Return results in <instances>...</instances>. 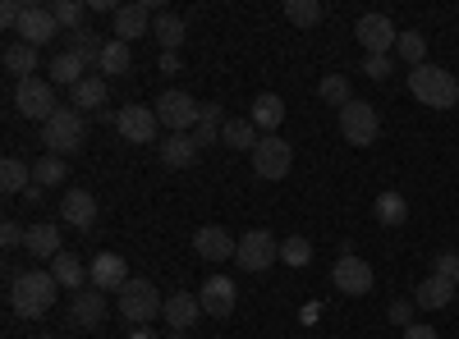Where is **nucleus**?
<instances>
[{
    "instance_id": "obj_1",
    "label": "nucleus",
    "mask_w": 459,
    "mask_h": 339,
    "mask_svg": "<svg viewBox=\"0 0 459 339\" xmlns=\"http://www.w3.org/2000/svg\"><path fill=\"white\" fill-rule=\"evenodd\" d=\"M56 275L51 271H19L10 280V308L23 317V321H37L56 308Z\"/></svg>"
},
{
    "instance_id": "obj_2",
    "label": "nucleus",
    "mask_w": 459,
    "mask_h": 339,
    "mask_svg": "<svg viewBox=\"0 0 459 339\" xmlns=\"http://www.w3.org/2000/svg\"><path fill=\"white\" fill-rule=\"evenodd\" d=\"M409 92L423 101L428 110H455L459 106V83H455V73H446L441 64L409 69Z\"/></svg>"
},
{
    "instance_id": "obj_3",
    "label": "nucleus",
    "mask_w": 459,
    "mask_h": 339,
    "mask_svg": "<svg viewBox=\"0 0 459 339\" xmlns=\"http://www.w3.org/2000/svg\"><path fill=\"white\" fill-rule=\"evenodd\" d=\"M83 138H88V120L79 115L74 106H60L56 115L42 124V147H47V157H74L83 147Z\"/></svg>"
},
{
    "instance_id": "obj_4",
    "label": "nucleus",
    "mask_w": 459,
    "mask_h": 339,
    "mask_svg": "<svg viewBox=\"0 0 459 339\" xmlns=\"http://www.w3.org/2000/svg\"><path fill=\"white\" fill-rule=\"evenodd\" d=\"M152 110H157L161 129H170V133H194V129H198V115H203V106L188 97L184 88H166Z\"/></svg>"
},
{
    "instance_id": "obj_5",
    "label": "nucleus",
    "mask_w": 459,
    "mask_h": 339,
    "mask_svg": "<svg viewBox=\"0 0 459 339\" xmlns=\"http://www.w3.org/2000/svg\"><path fill=\"white\" fill-rule=\"evenodd\" d=\"M161 312H166V298H161V289L152 284V280H129L120 289V317L125 321L147 326L152 317H161Z\"/></svg>"
},
{
    "instance_id": "obj_6",
    "label": "nucleus",
    "mask_w": 459,
    "mask_h": 339,
    "mask_svg": "<svg viewBox=\"0 0 459 339\" xmlns=\"http://www.w3.org/2000/svg\"><path fill=\"white\" fill-rule=\"evenodd\" d=\"M14 106H19V115H23V120L47 124L56 110H60V101H56V83H47V79H23V83L14 88Z\"/></svg>"
},
{
    "instance_id": "obj_7",
    "label": "nucleus",
    "mask_w": 459,
    "mask_h": 339,
    "mask_svg": "<svg viewBox=\"0 0 459 339\" xmlns=\"http://www.w3.org/2000/svg\"><path fill=\"white\" fill-rule=\"evenodd\" d=\"M272 261H281V243H276L272 230H248V234L239 239V252H235V267H239V271L262 275Z\"/></svg>"
},
{
    "instance_id": "obj_8",
    "label": "nucleus",
    "mask_w": 459,
    "mask_h": 339,
    "mask_svg": "<svg viewBox=\"0 0 459 339\" xmlns=\"http://www.w3.org/2000/svg\"><path fill=\"white\" fill-rule=\"evenodd\" d=\"M340 133L350 147H372L377 133H381V120H377V110L368 101H350L340 110Z\"/></svg>"
},
{
    "instance_id": "obj_9",
    "label": "nucleus",
    "mask_w": 459,
    "mask_h": 339,
    "mask_svg": "<svg viewBox=\"0 0 459 339\" xmlns=\"http://www.w3.org/2000/svg\"><path fill=\"white\" fill-rule=\"evenodd\" d=\"M115 129H120V138H125V142H134V147H147L152 138H157L161 120H157V110H152V106H138V101H129L125 110H115Z\"/></svg>"
},
{
    "instance_id": "obj_10",
    "label": "nucleus",
    "mask_w": 459,
    "mask_h": 339,
    "mask_svg": "<svg viewBox=\"0 0 459 339\" xmlns=\"http://www.w3.org/2000/svg\"><path fill=\"white\" fill-rule=\"evenodd\" d=\"M290 165H294V147L285 142V138H262L257 147H253V174L257 179H285L290 174Z\"/></svg>"
},
{
    "instance_id": "obj_11",
    "label": "nucleus",
    "mask_w": 459,
    "mask_h": 339,
    "mask_svg": "<svg viewBox=\"0 0 459 339\" xmlns=\"http://www.w3.org/2000/svg\"><path fill=\"white\" fill-rule=\"evenodd\" d=\"M354 37H359V47H363L368 55H391L395 42H400V32H395V23H391L386 14H359Z\"/></svg>"
},
{
    "instance_id": "obj_12",
    "label": "nucleus",
    "mask_w": 459,
    "mask_h": 339,
    "mask_svg": "<svg viewBox=\"0 0 459 339\" xmlns=\"http://www.w3.org/2000/svg\"><path fill=\"white\" fill-rule=\"evenodd\" d=\"M129 280H134V275H129V261H125L120 252H97V257L88 261V284L101 289V293H120Z\"/></svg>"
},
{
    "instance_id": "obj_13",
    "label": "nucleus",
    "mask_w": 459,
    "mask_h": 339,
    "mask_svg": "<svg viewBox=\"0 0 459 339\" xmlns=\"http://www.w3.org/2000/svg\"><path fill=\"white\" fill-rule=\"evenodd\" d=\"M157 14H161L157 0H134V5H120V14H115V37L134 47L138 37L152 32V19H157Z\"/></svg>"
},
{
    "instance_id": "obj_14",
    "label": "nucleus",
    "mask_w": 459,
    "mask_h": 339,
    "mask_svg": "<svg viewBox=\"0 0 459 339\" xmlns=\"http://www.w3.org/2000/svg\"><path fill=\"white\" fill-rule=\"evenodd\" d=\"M331 280H335V289H340V293H350V298H363V293H372V284H377L372 267H368L363 257H354V252H344V257L335 261Z\"/></svg>"
},
{
    "instance_id": "obj_15",
    "label": "nucleus",
    "mask_w": 459,
    "mask_h": 339,
    "mask_svg": "<svg viewBox=\"0 0 459 339\" xmlns=\"http://www.w3.org/2000/svg\"><path fill=\"white\" fill-rule=\"evenodd\" d=\"M19 42H28V47H47V42H56L60 37V23H56V10L51 5H28L23 10V19H19Z\"/></svg>"
},
{
    "instance_id": "obj_16",
    "label": "nucleus",
    "mask_w": 459,
    "mask_h": 339,
    "mask_svg": "<svg viewBox=\"0 0 459 339\" xmlns=\"http://www.w3.org/2000/svg\"><path fill=\"white\" fill-rule=\"evenodd\" d=\"M106 321V293L101 289H79V293H74L69 298V326L74 330H97Z\"/></svg>"
},
{
    "instance_id": "obj_17",
    "label": "nucleus",
    "mask_w": 459,
    "mask_h": 339,
    "mask_svg": "<svg viewBox=\"0 0 459 339\" xmlns=\"http://www.w3.org/2000/svg\"><path fill=\"white\" fill-rule=\"evenodd\" d=\"M198 298H203V312L221 321V317L235 312L239 289H235V280H230V275H207V280H203V289H198Z\"/></svg>"
},
{
    "instance_id": "obj_18",
    "label": "nucleus",
    "mask_w": 459,
    "mask_h": 339,
    "mask_svg": "<svg viewBox=\"0 0 459 339\" xmlns=\"http://www.w3.org/2000/svg\"><path fill=\"white\" fill-rule=\"evenodd\" d=\"M194 252L203 261H235L239 239H230V230H221V225H203V230L194 234Z\"/></svg>"
},
{
    "instance_id": "obj_19",
    "label": "nucleus",
    "mask_w": 459,
    "mask_h": 339,
    "mask_svg": "<svg viewBox=\"0 0 459 339\" xmlns=\"http://www.w3.org/2000/svg\"><path fill=\"white\" fill-rule=\"evenodd\" d=\"M60 220L74 225V230H92V225H97V198L88 193V188H65Z\"/></svg>"
},
{
    "instance_id": "obj_20",
    "label": "nucleus",
    "mask_w": 459,
    "mask_h": 339,
    "mask_svg": "<svg viewBox=\"0 0 459 339\" xmlns=\"http://www.w3.org/2000/svg\"><path fill=\"white\" fill-rule=\"evenodd\" d=\"M106 101H110V88H106L101 73H88V79L69 92V106L79 110V115H97V120L106 115Z\"/></svg>"
},
{
    "instance_id": "obj_21",
    "label": "nucleus",
    "mask_w": 459,
    "mask_h": 339,
    "mask_svg": "<svg viewBox=\"0 0 459 339\" xmlns=\"http://www.w3.org/2000/svg\"><path fill=\"white\" fill-rule=\"evenodd\" d=\"M248 120L257 124V133L272 138V133L285 124V101H281L276 92H257V97H253V106H248Z\"/></svg>"
},
{
    "instance_id": "obj_22",
    "label": "nucleus",
    "mask_w": 459,
    "mask_h": 339,
    "mask_svg": "<svg viewBox=\"0 0 459 339\" xmlns=\"http://www.w3.org/2000/svg\"><path fill=\"white\" fill-rule=\"evenodd\" d=\"M166 321H170V330H194L198 326V317H203V298L198 293H170L166 298V312H161Z\"/></svg>"
},
{
    "instance_id": "obj_23",
    "label": "nucleus",
    "mask_w": 459,
    "mask_h": 339,
    "mask_svg": "<svg viewBox=\"0 0 459 339\" xmlns=\"http://www.w3.org/2000/svg\"><path fill=\"white\" fill-rule=\"evenodd\" d=\"M23 248H28V257H47V261H56L65 248H60V225H51V220H37V225H28V239H23Z\"/></svg>"
},
{
    "instance_id": "obj_24",
    "label": "nucleus",
    "mask_w": 459,
    "mask_h": 339,
    "mask_svg": "<svg viewBox=\"0 0 459 339\" xmlns=\"http://www.w3.org/2000/svg\"><path fill=\"white\" fill-rule=\"evenodd\" d=\"M455 280H446V275H428L423 284L413 289V303L423 308V312H437V308H450L455 303Z\"/></svg>"
},
{
    "instance_id": "obj_25",
    "label": "nucleus",
    "mask_w": 459,
    "mask_h": 339,
    "mask_svg": "<svg viewBox=\"0 0 459 339\" xmlns=\"http://www.w3.org/2000/svg\"><path fill=\"white\" fill-rule=\"evenodd\" d=\"M198 152H203V147L194 142V133H166V142H161V165L188 170V165L198 161Z\"/></svg>"
},
{
    "instance_id": "obj_26",
    "label": "nucleus",
    "mask_w": 459,
    "mask_h": 339,
    "mask_svg": "<svg viewBox=\"0 0 459 339\" xmlns=\"http://www.w3.org/2000/svg\"><path fill=\"white\" fill-rule=\"evenodd\" d=\"M51 275H56V284L60 289H69V293H79V289H88V267L74 252H60L56 261H51Z\"/></svg>"
},
{
    "instance_id": "obj_27",
    "label": "nucleus",
    "mask_w": 459,
    "mask_h": 339,
    "mask_svg": "<svg viewBox=\"0 0 459 339\" xmlns=\"http://www.w3.org/2000/svg\"><path fill=\"white\" fill-rule=\"evenodd\" d=\"M0 64H5V73H14V79H37V47L28 42H10L5 55H0Z\"/></svg>"
},
{
    "instance_id": "obj_28",
    "label": "nucleus",
    "mask_w": 459,
    "mask_h": 339,
    "mask_svg": "<svg viewBox=\"0 0 459 339\" xmlns=\"http://www.w3.org/2000/svg\"><path fill=\"white\" fill-rule=\"evenodd\" d=\"M372 211H377V220L386 225V230H400V225L409 220V202H404V198L395 193V188H386V193H377Z\"/></svg>"
},
{
    "instance_id": "obj_29",
    "label": "nucleus",
    "mask_w": 459,
    "mask_h": 339,
    "mask_svg": "<svg viewBox=\"0 0 459 339\" xmlns=\"http://www.w3.org/2000/svg\"><path fill=\"white\" fill-rule=\"evenodd\" d=\"M152 37H157L166 51L179 55V47H184V19H179L175 10H161L157 19H152Z\"/></svg>"
},
{
    "instance_id": "obj_30",
    "label": "nucleus",
    "mask_w": 459,
    "mask_h": 339,
    "mask_svg": "<svg viewBox=\"0 0 459 339\" xmlns=\"http://www.w3.org/2000/svg\"><path fill=\"white\" fill-rule=\"evenodd\" d=\"M69 51L79 55L88 69H101V51H106V42H101L92 28H79V32H69Z\"/></svg>"
},
{
    "instance_id": "obj_31",
    "label": "nucleus",
    "mask_w": 459,
    "mask_h": 339,
    "mask_svg": "<svg viewBox=\"0 0 459 339\" xmlns=\"http://www.w3.org/2000/svg\"><path fill=\"white\" fill-rule=\"evenodd\" d=\"M51 79H56V83H65V88L74 92V88H79V83L88 79V64H83L79 55H74V51H60V55L51 60Z\"/></svg>"
},
{
    "instance_id": "obj_32",
    "label": "nucleus",
    "mask_w": 459,
    "mask_h": 339,
    "mask_svg": "<svg viewBox=\"0 0 459 339\" xmlns=\"http://www.w3.org/2000/svg\"><path fill=\"white\" fill-rule=\"evenodd\" d=\"M134 69V47L129 42H120V37H110V42H106V51H101V79H106V73H129Z\"/></svg>"
},
{
    "instance_id": "obj_33",
    "label": "nucleus",
    "mask_w": 459,
    "mask_h": 339,
    "mask_svg": "<svg viewBox=\"0 0 459 339\" xmlns=\"http://www.w3.org/2000/svg\"><path fill=\"white\" fill-rule=\"evenodd\" d=\"M221 142H225V147H235V152H248V157H253V147H257L262 138H257V124H253V120H225Z\"/></svg>"
},
{
    "instance_id": "obj_34",
    "label": "nucleus",
    "mask_w": 459,
    "mask_h": 339,
    "mask_svg": "<svg viewBox=\"0 0 459 339\" xmlns=\"http://www.w3.org/2000/svg\"><path fill=\"white\" fill-rule=\"evenodd\" d=\"M221 133H225V110H221L216 101H207L203 115H198V129H194V142H198V147H212Z\"/></svg>"
},
{
    "instance_id": "obj_35",
    "label": "nucleus",
    "mask_w": 459,
    "mask_h": 339,
    "mask_svg": "<svg viewBox=\"0 0 459 339\" xmlns=\"http://www.w3.org/2000/svg\"><path fill=\"white\" fill-rule=\"evenodd\" d=\"M0 188H5V193H28V188H32V170L19 157H5V161H0Z\"/></svg>"
},
{
    "instance_id": "obj_36",
    "label": "nucleus",
    "mask_w": 459,
    "mask_h": 339,
    "mask_svg": "<svg viewBox=\"0 0 459 339\" xmlns=\"http://www.w3.org/2000/svg\"><path fill=\"white\" fill-rule=\"evenodd\" d=\"M69 179V161L65 157H42L32 165V183L37 188H56V183H65Z\"/></svg>"
},
{
    "instance_id": "obj_37",
    "label": "nucleus",
    "mask_w": 459,
    "mask_h": 339,
    "mask_svg": "<svg viewBox=\"0 0 459 339\" xmlns=\"http://www.w3.org/2000/svg\"><path fill=\"white\" fill-rule=\"evenodd\" d=\"M317 97L326 101V106H335V110H344L354 101V92H350V79H344V73H326V79L317 83Z\"/></svg>"
},
{
    "instance_id": "obj_38",
    "label": "nucleus",
    "mask_w": 459,
    "mask_h": 339,
    "mask_svg": "<svg viewBox=\"0 0 459 339\" xmlns=\"http://www.w3.org/2000/svg\"><path fill=\"white\" fill-rule=\"evenodd\" d=\"M322 14H326L322 0H285V19L294 28H313V23H322Z\"/></svg>"
},
{
    "instance_id": "obj_39",
    "label": "nucleus",
    "mask_w": 459,
    "mask_h": 339,
    "mask_svg": "<svg viewBox=\"0 0 459 339\" xmlns=\"http://www.w3.org/2000/svg\"><path fill=\"white\" fill-rule=\"evenodd\" d=\"M395 55H400V60H409L413 69H418V64H428V37H423V32H400Z\"/></svg>"
},
{
    "instance_id": "obj_40",
    "label": "nucleus",
    "mask_w": 459,
    "mask_h": 339,
    "mask_svg": "<svg viewBox=\"0 0 459 339\" xmlns=\"http://www.w3.org/2000/svg\"><path fill=\"white\" fill-rule=\"evenodd\" d=\"M281 261H285V267H308V261H313V243L303 234H290L281 243Z\"/></svg>"
},
{
    "instance_id": "obj_41",
    "label": "nucleus",
    "mask_w": 459,
    "mask_h": 339,
    "mask_svg": "<svg viewBox=\"0 0 459 339\" xmlns=\"http://www.w3.org/2000/svg\"><path fill=\"white\" fill-rule=\"evenodd\" d=\"M56 23L60 28H69V32H79L83 28V19H88V5H79V0H56Z\"/></svg>"
},
{
    "instance_id": "obj_42",
    "label": "nucleus",
    "mask_w": 459,
    "mask_h": 339,
    "mask_svg": "<svg viewBox=\"0 0 459 339\" xmlns=\"http://www.w3.org/2000/svg\"><path fill=\"white\" fill-rule=\"evenodd\" d=\"M432 275L459 280V252H455V248H441V252H437V261H432Z\"/></svg>"
},
{
    "instance_id": "obj_43",
    "label": "nucleus",
    "mask_w": 459,
    "mask_h": 339,
    "mask_svg": "<svg viewBox=\"0 0 459 339\" xmlns=\"http://www.w3.org/2000/svg\"><path fill=\"white\" fill-rule=\"evenodd\" d=\"M23 239H28V230H23L19 220H5V225H0V248H5V252L23 248Z\"/></svg>"
},
{
    "instance_id": "obj_44",
    "label": "nucleus",
    "mask_w": 459,
    "mask_h": 339,
    "mask_svg": "<svg viewBox=\"0 0 459 339\" xmlns=\"http://www.w3.org/2000/svg\"><path fill=\"white\" fill-rule=\"evenodd\" d=\"M363 73H368V79H377V83L391 79V55H368L363 60Z\"/></svg>"
},
{
    "instance_id": "obj_45",
    "label": "nucleus",
    "mask_w": 459,
    "mask_h": 339,
    "mask_svg": "<svg viewBox=\"0 0 459 339\" xmlns=\"http://www.w3.org/2000/svg\"><path fill=\"white\" fill-rule=\"evenodd\" d=\"M23 10H28V5H19V0H5V5H0V28L19 32V19H23Z\"/></svg>"
},
{
    "instance_id": "obj_46",
    "label": "nucleus",
    "mask_w": 459,
    "mask_h": 339,
    "mask_svg": "<svg viewBox=\"0 0 459 339\" xmlns=\"http://www.w3.org/2000/svg\"><path fill=\"white\" fill-rule=\"evenodd\" d=\"M413 308H418V303H391V312H386V317H391L395 326H404V330H409V326H413V321H409V317H413Z\"/></svg>"
},
{
    "instance_id": "obj_47",
    "label": "nucleus",
    "mask_w": 459,
    "mask_h": 339,
    "mask_svg": "<svg viewBox=\"0 0 459 339\" xmlns=\"http://www.w3.org/2000/svg\"><path fill=\"white\" fill-rule=\"evenodd\" d=\"M404 339H441V335H437L432 326H409V330H404Z\"/></svg>"
},
{
    "instance_id": "obj_48",
    "label": "nucleus",
    "mask_w": 459,
    "mask_h": 339,
    "mask_svg": "<svg viewBox=\"0 0 459 339\" xmlns=\"http://www.w3.org/2000/svg\"><path fill=\"white\" fill-rule=\"evenodd\" d=\"M161 69H166V73H179V55L166 51V55H161Z\"/></svg>"
},
{
    "instance_id": "obj_49",
    "label": "nucleus",
    "mask_w": 459,
    "mask_h": 339,
    "mask_svg": "<svg viewBox=\"0 0 459 339\" xmlns=\"http://www.w3.org/2000/svg\"><path fill=\"white\" fill-rule=\"evenodd\" d=\"M129 339H157V335H152V330H143V326H138V330H129Z\"/></svg>"
},
{
    "instance_id": "obj_50",
    "label": "nucleus",
    "mask_w": 459,
    "mask_h": 339,
    "mask_svg": "<svg viewBox=\"0 0 459 339\" xmlns=\"http://www.w3.org/2000/svg\"><path fill=\"white\" fill-rule=\"evenodd\" d=\"M170 339H188V335H184V330H170Z\"/></svg>"
},
{
    "instance_id": "obj_51",
    "label": "nucleus",
    "mask_w": 459,
    "mask_h": 339,
    "mask_svg": "<svg viewBox=\"0 0 459 339\" xmlns=\"http://www.w3.org/2000/svg\"><path fill=\"white\" fill-rule=\"evenodd\" d=\"M37 339H56V335H37Z\"/></svg>"
},
{
    "instance_id": "obj_52",
    "label": "nucleus",
    "mask_w": 459,
    "mask_h": 339,
    "mask_svg": "<svg viewBox=\"0 0 459 339\" xmlns=\"http://www.w3.org/2000/svg\"><path fill=\"white\" fill-rule=\"evenodd\" d=\"M455 289H459V280H455Z\"/></svg>"
}]
</instances>
